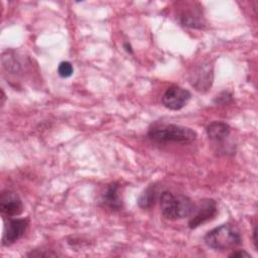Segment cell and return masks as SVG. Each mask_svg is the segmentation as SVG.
Masks as SVG:
<instances>
[{
	"label": "cell",
	"instance_id": "3",
	"mask_svg": "<svg viewBox=\"0 0 258 258\" xmlns=\"http://www.w3.org/2000/svg\"><path fill=\"white\" fill-rule=\"evenodd\" d=\"M205 243L217 251H226L234 249L242 242L241 234L238 228L230 223L223 224L209 231L205 238Z\"/></svg>",
	"mask_w": 258,
	"mask_h": 258
},
{
	"label": "cell",
	"instance_id": "4",
	"mask_svg": "<svg viewBox=\"0 0 258 258\" xmlns=\"http://www.w3.org/2000/svg\"><path fill=\"white\" fill-rule=\"evenodd\" d=\"M214 79L213 67L209 62H201L196 64L192 70L189 72V83L190 85L199 92H207L212 84Z\"/></svg>",
	"mask_w": 258,
	"mask_h": 258
},
{
	"label": "cell",
	"instance_id": "7",
	"mask_svg": "<svg viewBox=\"0 0 258 258\" xmlns=\"http://www.w3.org/2000/svg\"><path fill=\"white\" fill-rule=\"evenodd\" d=\"M191 94L188 90L173 85L166 89L162 96V104L165 108L173 111L182 109L189 101Z\"/></svg>",
	"mask_w": 258,
	"mask_h": 258
},
{
	"label": "cell",
	"instance_id": "18",
	"mask_svg": "<svg viewBox=\"0 0 258 258\" xmlns=\"http://www.w3.org/2000/svg\"><path fill=\"white\" fill-rule=\"evenodd\" d=\"M1 94H2V97H1V99H2V102H1V104L3 105V103H4V100H5V95H4V92H3V90H1Z\"/></svg>",
	"mask_w": 258,
	"mask_h": 258
},
{
	"label": "cell",
	"instance_id": "14",
	"mask_svg": "<svg viewBox=\"0 0 258 258\" xmlns=\"http://www.w3.org/2000/svg\"><path fill=\"white\" fill-rule=\"evenodd\" d=\"M221 100H223V102H222L223 104L229 103V102L232 101V95L230 93H228V92H223L219 96H217V99L215 100V102L219 103Z\"/></svg>",
	"mask_w": 258,
	"mask_h": 258
},
{
	"label": "cell",
	"instance_id": "15",
	"mask_svg": "<svg viewBox=\"0 0 258 258\" xmlns=\"http://www.w3.org/2000/svg\"><path fill=\"white\" fill-rule=\"evenodd\" d=\"M229 257H251V255L245 250H237L233 251V253H231Z\"/></svg>",
	"mask_w": 258,
	"mask_h": 258
},
{
	"label": "cell",
	"instance_id": "10",
	"mask_svg": "<svg viewBox=\"0 0 258 258\" xmlns=\"http://www.w3.org/2000/svg\"><path fill=\"white\" fill-rule=\"evenodd\" d=\"M101 203L111 211H120L122 209L123 203L118 182H112L107 185L105 191L102 194Z\"/></svg>",
	"mask_w": 258,
	"mask_h": 258
},
{
	"label": "cell",
	"instance_id": "13",
	"mask_svg": "<svg viewBox=\"0 0 258 258\" xmlns=\"http://www.w3.org/2000/svg\"><path fill=\"white\" fill-rule=\"evenodd\" d=\"M74 69L70 61H61L57 68V74L60 78H69L73 75Z\"/></svg>",
	"mask_w": 258,
	"mask_h": 258
},
{
	"label": "cell",
	"instance_id": "12",
	"mask_svg": "<svg viewBox=\"0 0 258 258\" xmlns=\"http://www.w3.org/2000/svg\"><path fill=\"white\" fill-rule=\"evenodd\" d=\"M163 190L159 189V186L157 184H150L147 188H145V190L139 196L137 203L138 206L141 209H151L152 207H154L155 203L157 200H159L161 192Z\"/></svg>",
	"mask_w": 258,
	"mask_h": 258
},
{
	"label": "cell",
	"instance_id": "1",
	"mask_svg": "<svg viewBox=\"0 0 258 258\" xmlns=\"http://www.w3.org/2000/svg\"><path fill=\"white\" fill-rule=\"evenodd\" d=\"M147 136L156 143L189 144L197 139V132L181 125L156 123L149 128Z\"/></svg>",
	"mask_w": 258,
	"mask_h": 258
},
{
	"label": "cell",
	"instance_id": "16",
	"mask_svg": "<svg viewBox=\"0 0 258 258\" xmlns=\"http://www.w3.org/2000/svg\"><path fill=\"white\" fill-rule=\"evenodd\" d=\"M124 48H125V50H126L127 52H129V53H132V52H133L132 46H131V44H130L129 42H125V43H124Z\"/></svg>",
	"mask_w": 258,
	"mask_h": 258
},
{
	"label": "cell",
	"instance_id": "2",
	"mask_svg": "<svg viewBox=\"0 0 258 258\" xmlns=\"http://www.w3.org/2000/svg\"><path fill=\"white\" fill-rule=\"evenodd\" d=\"M162 216L167 220H179L191 216L196 209V204L184 195H175L168 190H163L159 198Z\"/></svg>",
	"mask_w": 258,
	"mask_h": 258
},
{
	"label": "cell",
	"instance_id": "8",
	"mask_svg": "<svg viewBox=\"0 0 258 258\" xmlns=\"http://www.w3.org/2000/svg\"><path fill=\"white\" fill-rule=\"evenodd\" d=\"M23 211V204L19 196L12 191L5 189L0 195V212L7 218L18 216Z\"/></svg>",
	"mask_w": 258,
	"mask_h": 258
},
{
	"label": "cell",
	"instance_id": "9",
	"mask_svg": "<svg viewBox=\"0 0 258 258\" xmlns=\"http://www.w3.org/2000/svg\"><path fill=\"white\" fill-rule=\"evenodd\" d=\"M185 6H182V8L178 13V19L179 22L187 27L191 28H202L204 26L205 20L202 14V11L200 6L196 7L197 3L187 2L184 3Z\"/></svg>",
	"mask_w": 258,
	"mask_h": 258
},
{
	"label": "cell",
	"instance_id": "11",
	"mask_svg": "<svg viewBox=\"0 0 258 258\" xmlns=\"http://www.w3.org/2000/svg\"><path fill=\"white\" fill-rule=\"evenodd\" d=\"M206 131L209 139L215 142H223L229 137L231 133V128L225 122L214 121L207 126Z\"/></svg>",
	"mask_w": 258,
	"mask_h": 258
},
{
	"label": "cell",
	"instance_id": "6",
	"mask_svg": "<svg viewBox=\"0 0 258 258\" xmlns=\"http://www.w3.org/2000/svg\"><path fill=\"white\" fill-rule=\"evenodd\" d=\"M5 226L2 237V245L9 246L19 240L26 232L29 226L27 218H8L4 220Z\"/></svg>",
	"mask_w": 258,
	"mask_h": 258
},
{
	"label": "cell",
	"instance_id": "17",
	"mask_svg": "<svg viewBox=\"0 0 258 258\" xmlns=\"http://www.w3.org/2000/svg\"><path fill=\"white\" fill-rule=\"evenodd\" d=\"M256 236H257V231H256V228H254V231H253V242H254L255 249H257V239H256Z\"/></svg>",
	"mask_w": 258,
	"mask_h": 258
},
{
	"label": "cell",
	"instance_id": "5",
	"mask_svg": "<svg viewBox=\"0 0 258 258\" xmlns=\"http://www.w3.org/2000/svg\"><path fill=\"white\" fill-rule=\"evenodd\" d=\"M218 214L217 203L213 199H205L201 202L200 206H196L191 218L188 221V227L196 229L199 226L212 221Z\"/></svg>",
	"mask_w": 258,
	"mask_h": 258
}]
</instances>
